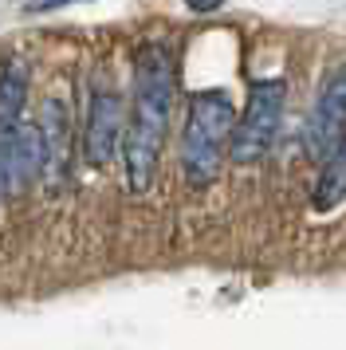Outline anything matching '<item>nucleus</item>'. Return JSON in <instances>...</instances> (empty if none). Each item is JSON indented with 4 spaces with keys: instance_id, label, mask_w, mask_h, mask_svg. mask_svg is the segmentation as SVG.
<instances>
[{
    "instance_id": "nucleus-9",
    "label": "nucleus",
    "mask_w": 346,
    "mask_h": 350,
    "mask_svg": "<svg viewBox=\"0 0 346 350\" xmlns=\"http://www.w3.org/2000/svg\"><path fill=\"white\" fill-rule=\"evenodd\" d=\"M346 201V134L334 142L323 165H319V181H315V193H311V205L319 213H330Z\"/></svg>"
},
{
    "instance_id": "nucleus-1",
    "label": "nucleus",
    "mask_w": 346,
    "mask_h": 350,
    "mask_svg": "<svg viewBox=\"0 0 346 350\" xmlns=\"http://www.w3.org/2000/svg\"><path fill=\"white\" fill-rule=\"evenodd\" d=\"M177 107V59L173 48L150 40L134 51V83H130V114H126L122 138V174L126 189L142 197L154 189L161 150L173 126Z\"/></svg>"
},
{
    "instance_id": "nucleus-10",
    "label": "nucleus",
    "mask_w": 346,
    "mask_h": 350,
    "mask_svg": "<svg viewBox=\"0 0 346 350\" xmlns=\"http://www.w3.org/2000/svg\"><path fill=\"white\" fill-rule=\"evenodd\" d=\"M8 197V185H4V161H0V201Z\"/></svg>"
},
{
    "instance_id": "nucleus-7",
    "label": "nucleus",
    "mask_w": 346,
    "mask_h": 350,
    "mask_svg": "<svg viewBox=\"0 0 346 350\" xmlns=\"http://www.w3.org/2000/svg\"><path fill=\"white\" fill-rule=\"evenodd\" d=\"M0 161H4V185L8 193H24L31 181L44 177V142L36 122H24L8 142L0 146Z\"/></svg>"
},
{
    "instance_id": "nucleus-5",
    "label": "nucleus",
    "mask_w": 346,
    "mask_h": 350,
    "mask_svg": "<svg viewBox=\"0 0 346 350\" xmlns=\"http://www.w3.org/2000/svg\"><path fill=\"white\" fill-rule=\"evenodd\" d=\"M71 107L67 98L47 95L40 103L36 114V130H40V142H44V181L47 193H55L67 185V170H71Z\"/></svg>"
},
{
    "instance_id": "nucleus-4",
    "label": "nucleus",
    "mask_w": 346,
    "mask_h": 350,
    "mask_svg": "<svg viewBox=\"0 0 346 350\" xmlns=\"http://www.w3.org/2000/svg\"><path fill=\"white\" fill-rule=\"evenodd\" d=\"M126 107L122 95L110 87V83H98L87 95V114H83V161L91 170H107L110 161L118 158V146L126 138Z\"/></svg>"
},
{
    "instance_id": "nucleus-6",
    "label": "nucleus",
    "mask_w": 346,
    "mask_h": 350,
    "mask_svg": "<svg viewBox=\"0 0 346 350\" xmlns=\"http://www.w3.org/2000/svg\"><path fill=\"white\" fill-rule=\"evenodd\" d=\"M343 134H346V64L330 71L319 98H315L311 122H307V154L327 158Z\"/></svg>"
},
{
    "instance_id": "nucleus-8",
    "label": "nucleus",
    "mask_w": 346,
    "mask_h": 350,
    "mask_svg": "<svg viewBox=\"0 0 346 350\" xmlns=\"http://www.w3.org/2000/svg\"><path fill=\"white\" fill-rule=\"evenodd\" d=\"M28 67L8 59L0 67V146L24 126V103H28Z\"/></svg>"
},
{
    "instance_id": "nucleus-2",
    "label": "nucleus",
    "mask_w": 346,
    "mask_h": 350,
    "mask_svg": "<svg viewBox=\"0 0 346 350\" xmlns=\"http://www.w3.org/2000/svg\"><path fill=\"white\" fill-rule=\"evenodd\" d=\"M236 130V107L228 91H193L181 122V174L193 189H209L228 161Z\"/></svg>"
},
{
    "instance_id": "nucleus-3",
    "label": "nucleus",
    "mask_w": 346,
    "mask_h": 350,
    "mask_svg": "<svg viewBox=\"0 0 346 350\" xmlns=\"http://www.w3.org/2000/svg\"><path fill=\"white\" fill-rule=\"evenodd\" d=\"M283 103H287V83L283 79H252L248 103L236 114L228 161L232 165H256L271 154V142L283 122Z\"/></svg>"
}]
</instances>
